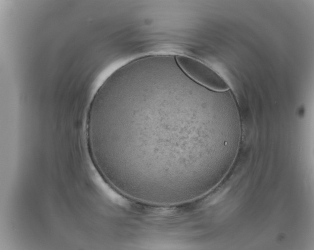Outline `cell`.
Listing matches in <instances>:
<instances>
[{"mask_svg": "<svg viewBox=\"0 0 314 250\" xmlns=\"http://www.w3.org/2000/svg\"><path fill=\"white\" fill-rule=\"evenodd\" d=\"M180 85L165 79L103 87L87 113V136L102 175L114 185L155 194L175 192L203 153L180 129Z\"/></svg>", "mask_w": 314, "mask_h": 250, "instance_id": "1", "label": "cell"}, {"mask_svg": "<svg viewBox=\"0 0 314 250\" xmlns=\"http://www.w3.org/2000/svg\"><path fill=\"white\" fill-rule=\"evenodd\" d=\"M175 60L181 70L201 85L218 92L229 90V86L226 81L216 71L201 62L182 55H176Z\"/></svg>", "mask_w": 314, "mask_h": 250, "instance_id": "2", "label": "cell"}]
</instances>
